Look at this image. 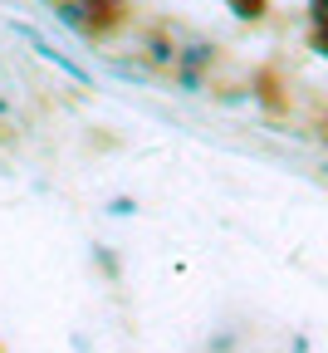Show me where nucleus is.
<instances>
[{
	"instance_id": "1",
	"label": "nucleus",
	"mask_w": 328,
	"mask_h": 353,
	"mask_svg": "<svg viewBox=\"0 0 328 353\" xmlns=\"http://www.w3.org/2000/svg\"><path fill=\"white\" fill-rule=\"evenodd\" d=\"M230 10H236L240 20H260L265 15V0H230Z\"/></svg>"
},
{
	"instance_id": "2",
	"label": "nucleus",
	"mask_w": 328,
	"mask_h": 353,
	"mask_svg": "<svg viewBox=\"0 0 328 353\" xmlns=\"http://www.w3.org/2000/svg\"><path fill=\"white\" fill-rule=\"evenodd\" d=\"M211 54H216L211 44H192V50L181 54V64H192V69H196V64H211Z\"/></svg>"
},
{
	"instance_id": "3",
	"label": "nucleus",
	"mask_w": 328,
	"mask_h": 353,
	"mask_svg": "<svg viewBox=\"0 0 328 353\" xmlns=\"http://www.w3.org/2000/svg\"><path fill=\"white\" fill-rule=\"evenodd\" d=\"M309 15H314L318 30H328V0H309Z\"/></svg>"
},
{
	"instance_id": "4",
	"label": "nucleus",
	"mask_w": 328,
	"mask_h": 353,
	"mask_svg": "<svg viewBox=\"0 0 328 353\" xmlns=\"http://www.w3.org/2000/svg\"><path fill=\"white\" fill-rule=\"evenodd\" d=\"M314 50H323V54H328V30H314Z\"/></svg>"
}]
</instances>
